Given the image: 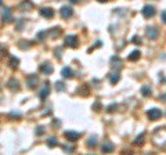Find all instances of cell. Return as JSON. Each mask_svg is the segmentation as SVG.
I'll return each mask as SVG.
<instances>
[{"instance_id":"obj_9","label":"cell","mask_w":166,"mask_h":155,"mask_svg":"<svg viewBox=\"0 0 166 155\" xmlns=\"http://www.w3.org/2000/svg\"><path fill=\"white\" fill-rule=\"evenodd\" d=\"M65 137H67V140H69V141H75V140H78L80 137V133L73 131V130H67L65 131Z\"/></svg>"},{"instance_id":"obj_8","label":"cell","mask_w":166,"mask_h":155,"mask_svg":"<svg viewBox=\"0 0 166 155\" xmlns=\"http://www.w3.org/2000/svg\"><path fill=\"white\" fill-rule=\"evenodd\" d=\"M40 14L45 18H53L54 17V10L51 7H42L40 8Z\"/></svg>"},{"instance_id":"obj_29","label":"cell","mask_w":166,"mask_h":155,"mask_svg":"<svg viewBox=\"0 0 166 155\" xmlns=\"http://www.w3.org/2000/svg\"><path fill=\"white\" fill-rule=\"evenodd\" d=\"M159 100H161V101H165V103H166V94L159 95Z\"/></svg>"},{"instance_id":"obj_19","label":"cell","mask_w":166,"mask_h":155,"mask_svg":"<svg viewBox=\"0 0 166 155\" xmlns=\"http://www.w3.org/2000/svg\"><path fill=\"white\" fill-rule=\"evenodd\" d=\"M87 145H89L90 148L96 147V145H97V137H96V136H91V137L87 140Z\"/></svg>"},{"instance_id":"obj_21","label":"cell","mask_w":166,"mask_h":155,"mask_svg":"<svg viewBox=\"0 0 166 155\" xmlns=\"http://www.w3.org/2000/svg\"><path fill=\"white\" fill-rule=\"evenodd\" d=\"M134 144H136V145H138V147H141L143 144H144V133H141L137 139L134 140Z\"/></svg>"},{"instance_id":"obj_12","label":"cell","mask_w":166,"mask_h":155,"mask_svg":"<svg viewBox=\"0 0 166 155\" xmlns=\"http://www.w3.org/2000/svg\"><path fill=\"white\" fill-rule=\"evenodd\" d=\"M50 93V87H49V83H46L45 84V87H42L40 93H39V95H40V98L42 100H46L47 98V95H49Z\"/></svg>"},{"instance_id":"obj_31","label":"cell","mask_w":166,"mask_h":155,"mask_svg":"<svg viewBox=\"0 0 166 155\" xmlns=\"http://www.w3.org/2000/svg\"><path fill=\"white\" fill-rule=\"evenodd\" d=\"M69 1H71V3H73V4H76V3H79L80 0H69Z\"/></svg>"},{"instance_id":"obj_24","label":"cell","mask_w":166,"mask_h":155,"mask_svg":"<svg viewBox=\"0 0 166 155\" xmlns=\"http://www.w3.org/2000/svg\"><path fill=\"white\" fill-rule=\"evenodd\" d=\"M56 86H57V90H62V92L65 90V84L62 83V82H57Z\"/></svg>"},{"instance_id":"obj_5","label":"cell","mask_w":166,"mask_h":155,"mask_svg":"<svg viewBox=\"0 0 166 155\" xmlns=\"http://www.w3.org/2000/svg\"><path fill=\"white\" fill-rule=\"evenodd\" d=\"M147 36H148L151 40L156 39V37L159 36L158 28H155V26H148V28H147Z\"/></svg>"},{"instance_id":"obj_20","label":"cell","mask_w":166,"mask_h":155,"mask_svg":"<svg viewBox=\"0 0 166 155\" xmlns=\"http://www.w3.org/2000/svg\"><path fill=\"white\" fill-rule=\"evenodd\" d=\"M18 64H20V60L15 58V57H12L11 60H10V62H8V65H10L12 69H15V68H18Z\"/></svg>"},{"instance_id":"obj_13","label":"cell","mask_w":166,"mask_h":155,"mask_svg":"<svg viewBox=\"0 0 166 155\" xmlns=\"http://www.w3.org/2000/svg\"><path fill=\"white\" fill-rule=\"evenodd\" d=\"M40 69H42V72H45V73H47V75L53 73V71H54V68L51 67L49 62H45V64H43V65L40 67Z\"/></svg>"},{"instance_id":"obj_10","label":"cell","mask_w":166,"mask_h":155,"mask_svg":"<svg viewBox=\"0 0 166 155\" xmlns=\"http://www.w3.org/2000/svg\"><path fill=\"white\" fill-rule=\"evenodd\" d=\"M31 8H33V3L31 1V0H24V1L20 4L21 11H28V10H31Z\"/></svg>"},{"instance_id":"obj_16","label":"cell","mask_w":166,"mask_h":155,"mask_svg":"<svg viewBox=\"0 0 166 155\" xmlns=\"http://www.w3.org/2000/svg\"><path fill=\"white\" fill-rule=\"evenodd\" d=\"M141 94L144 95V97H150V95L152 94V90H151L150 86H143L141 87Z\"/></svg>"},{"instance_id":"obj_2","label":"cell","mask_w":166,"mask_h":155,"mask_svg":"<svg viewBox=\"0 0 166 155\" xmlns=\"http://www.w3.org/2000/svg\"><path fill=\"white\" fill-rule=\"evenodd\" d=\"M147 116H148L151 120H156L162 116V111H161L159 108H151L150 111L147 112Z\"/></svg>"},{"instance_id":"obj_3","label":"cell","mask_w":166,"mask_h":155,"mask_svg":"<svg viewBox=\"0 0 166 155\" xmlns=\"http://www.w3.org/2000/svg\"><path fill=\"white\" fill-rule=\"evenodd\" d=\"M141 12L146 18H152L156 11H155V7H152V6H144V8L141 10Z\"/></svg>"},{"instance_id":"obj_4","label":"cell","mask_w":166,"mask_h":155,"mask_svg":"<svg viewBox=\"0 0 166 155\" xmlns=\"http://www.w3.org/2000/svg\"><path fill=\"white\" fill-rule=\"evenodd\" d=\"M1 20L3 22H10L12 20V12L10 8H1Z\"/></svg>"},{"instance_id":"obj_32","label":"cell","mask_w":166,"mask_h":155,"mask_svg":"<svg viewBox=\"0 0 166 155\" xmlns=\"http://www.w3.org/2000/svg\"><path fill=\"white\" fill-rule=\"evenodd\" d=\"M97 1H100V3H107L108 0H97Z\"/></svg>"},{"instance_id":"obj_14","label":"cell","mask_w":166,"mask_h":155,"mask_svg":"<svg viewBox=\"0 0 166 155\" xmlns=\"http://www.w3.org/2000/svg\"><path fill=\"white\" fill-rule=\"evenodd\" d=\"M7 86L11 89V90H18V86H20V83H18V80H17V79H14V78H12V79L8 80Z\"/></svg>"},{"instance_id":"obj_30","label":"cell","mask_w":166,"mask_h":155,"mask_svg":"<svg viewBox=\"0 0 166 155\" xmlns=\"http://www.w3.org/2000/svg\"><path fill=\"white\" fill-rule=\"evenodd\" d=\"M93 107H96V108H97L96 111H100V103H96V105H93Z\"/></svg>"},{"instance_id":"obj_11","label":"cell","mask_w":166,"mask_h":155,"mask_svg":"<svg viewBox=\"0 0 166 155\" xmlns=\"http://www.w3.org/2000/svg\"><path fill=\"white\" fill-rule=\"evenodd\" d=\"M61 73H62V76H64V78H67V79L73 78V71L69 67H64V68H62V69H61Z\"/></svg>"},{"instance_id":"obj_22","label":"cell","mask_w":166,"mask_h":155,"mask_svg":"<svg viewBox=\"0 0 166 155\" xmlns=\"http://www.w3.org/2000/svg\"><path fill=\"white\" fill-rule=\"evenodd\" d=\"M47 145H49L50 148L56 147V145H57V139H56V137H50V139L47 140Z\"/></svg>"},{"instance_id":"obj_27","label":"cell","mask_w":166,"mask_h":155,"mask_svg":"<svg viewBox=\"0 0 166 155\" xmlns=\"http://www.w3.org/2000/svg\"><path fill=\"white\" fill-rule=\"evenodd\" d=\"M115 108H118V105H116V104H112V105H110V107L107 108V111L112 112V111H115Z\"/></svg>"},{"instance_id":"obj_7","label":"cell","mask_w":166,"mask_h":155,"mask_svg":"<svg viewBox=\"0 0 166 155\" xmlns=\"http://www.w3.org/2000/svg\"><path fill=\"white\" fill-rule=\"evenodd\" d=\"M37 83H39V79H37V76H35V75L28 76V79H26V84H28V87H29V89H36Z\"/></svg>"},{"instance_id":"obj_17","label":"cell","mask_w":166,"mask_h":155,"mask_svg":"<svg viewBox=\"0 0 166 155\" xmlns=\"http://www.w3.org/2000/svg\"><path fill=\"white\" fill-rule=\"evenodd\" d=\"M140 54H141V53L138 51V50H134V51L130 53L129 60H130V61H136V60H138V58H140Z\"/></svg>"},{"instance_id":"obj_15","label":"cell","mask_w":166,"mask_h":155,"mask_svg":"<svg viewBox=\"0 0 166 155\" xmlns=\"http://www.w3.org/2000/svg\"><path fill=\"white\" fill-rule=\"evenodd\" d=\"M101 151L105 152V154H107V152H112L113 151V144L112 143H105L101 147Z\"/></svg>"},{"instance_id":"obj_25","label":"cell","mask_w":166,"mask_h":155,"mask_svg":"<svg viewBox=\"0 0 166 155\" xmlns=\"http://www.w3.org/2000/svg\"><path fill=\"white\" fill-rule=\"evenodd\" d=\"M43 133H45V127H43V126H40V127H37V129H36V134L37 136L43 134Z\"/></svg>"},{"instance_id":"obj_23","label":"cell","mask_w":166,"mask_h":155,"mask_svg":"<svg viewBox=\"0 0 166 155\" xmlns=\"http://www.w3.org/2000/svg\"><path fill=\"white\" fill-rule=\"evenodd\" d=\"M46 36H47V32L46 31H42V32H39V33H37V40H45L46 39Z\"/></svg>"},{"instance_id":"obj_1","label":"cell","mask_w":166,"mask_h":155,"mask_svg":"<svg viewBox=\"0 0 166 155\" xmlns=\"http://www.w3.org/2000/svg\"><path fill=\"white\" fill-rule=\"evenodd\" d=\"M65 44L68 46V47H73L76 48L79 46V39H78V36L75 35H69L65 37Z\"/></svg>"},{"instance_id":"obj_18","label":"cell","mask_w":166,"mask_h":155,"mask_svg":"<svg viewBox=\"0 0 166 155\" xmlns=\"http://www.w3.org/2000/svg\"><path fill=\"white\" fill-rule=\"evenodd\" d=\"M119 79H121V76H119V73H118V72L112 73V75H111V78H110L111 84H116L118 82H119Z\"/></svg>"},{"instance_id":"obj_28","label":"cell","mask_w":166,"mask_h":155,"mask_svg":"<svg viewBox=\"0 0 166 155\" xmlns=\"http://www.w3.org/2000/svg\"><path fill=\"white\" fill-rule=\"evenodd\" d=\"M161 17H162L163 24H166V10H165V11H162V14H161Z\"/></svg>"},{"instance_id":"obj_26","label":"cell","mask_w":166,"mask_h":155,"mask_svg":"<svg viewBox=\"0 0 166 155\" xmlns=\"http://www.w3.org/2000/svg\"><path fill=\"white\" fill-rule=\"evenodd\" d=\"M133 42H134V44H140V43H141L140 36H134V37H133Z\"/></svg>"},{"instance_id":"obj_6","label":"cell","mask_w":166,"mask_h":155,"mask_svg":"<svg viewBox=\"0 0 166 155\" xmlns=\"http://www.w3.org/2000/svg\"><path fill=\"white\" fill-rule=\"evenodd\" d=\"M60 14H61V17H62V18H69V17H72L73 10L69 7V6H64V7H61Z\"/></svg>"}]
</instances>
